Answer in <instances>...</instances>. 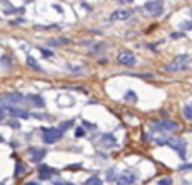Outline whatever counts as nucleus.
I'll return each instance as SVG.
<instances>
[{
    "instance_id": "1",
    "label": "nucleus",
    "mask_w": 192,
    "mask_h": 185,
    "mask_svg": "<svg viewBox=\"0 0 192 185\" xmlns=\"http://www.w3.org/2000/svg\"><path fill=\"white\" fill-rule=\"evenodd\" d=\"M156 143L159 146H170L173 150L180 154L182 160L185 159V153H187V149H185V140L182 138H168V136H163V138H157Z\"/></svg>"
},
{
    "instance_id": "2",
    "label": "nucleus",
    "mask_w": 192,
    "mask_h": 185,
    "mask_svg": "<svg viewBox=\"0 0 192 185\" xmlns=\"http://www.w3.org/2000/svg\"><path fill=\"white\" fill-rule=\"evenodd\" d=\"M188 63H189L188 55H178V56L174 58V60L164 66L163 70L164 72H180V70H187L188 69Z\"/></svg>"
},
{
    "instance_id": "3",
    "label": "nucleus",
    "mask_w": 192,
    "mask_h": 185,
    "mask_svg": "<svg viewBox=\"0 0 192 185\" xmlns=\"http://www.w3.org/2000/svg\"><path fill=\"white\" fill-rule=\"evenodd\" d=\"M178 123L170 119H161L157 122H153L150 125V129L156 132H175L178 131Z\"/></svg>"
},
{
    "instance_id": "4",
    "label": "nucleus",
    "mask_w": 192,
    "mask_h": 185,
    "mask_svg": "<svg viewBox=\"0 0 192 185\" xmlns=\"http://www.w3.org/2000/svg\"><path fill=\"white\" fill-rule=\"evenodd\" d=\"M44 131V136H42V140L48 145H52L55 142H58L59 139L63 136V132L59 129V128H49V129H42Z\"/></svg>"
},
{
    "instance_id": "5",
    "label": "nucleus",
    "mask_w": 192,
    "mask_h": 185,
    "mask_svg": "<svg viewBox=\"0 0 192 185\" xmlns=\"http://www.w3.org/2000/svg\"><path fill=\"white\" fill-rule=\"evenodd\" d=\"M116 59H118V62L123 66H135L136 62H138L136 60V56L129 51H121L119 53H118V56H116Z\"/></svg>"
},
{
    "instance_id": "6",
    "label": "nucleus",
    "mask_w": 192,
    "mask_h": 185,
    "mask_svg": "<svg viewBox=\"0 0 192 185\" xmlns=\"http://www.w3.org/2000/svg\"><path fill=\"white\" fill-rule=\"evenodd\" d=\"M145 9L152 15H161L164 11V3L163 2H147L145 3Z\"/></svg>"
},
{
    "instance_id": "7",
    "label": "nucleus",
    "mask_w": 192,
    "mask_h": 185,
    "mask_svg": "<svg viewBox=\"0 0 192 185\" xmlns=\"http://www.w3.org/2000/svg\"><path fill=\"white\" fill-rule=\"evenodd\" d=\"M28 154H31V161L33 163H39L41 160L45 157V154H46V150L38 149V147H29Z\"/></svg>"
},
{
    "instance_id": "8",
    "label": "nucleus",
    "mask_w": 192,
    "mask_h": 185,
    "mask_svg": "<svg viewBox=\"0 0 192 185\" xmlns=\"http://www.w3.org/2000/svg\"><path fill=\"white\" fill-rule=\"evenodd\" d=\"M22 100H24V97L20 93H9V94L0 98V101L7 102V107H11V104H17V102L22 101Z\"/></svg>"
},
{
    "instance_id": "9",
    "label": "nucleus",
    "mask_w": 192,
    "mask_h": 185,
    "mask_svg": "<svg viewBox=\"0 0 192 185\" xmlns=\"http://www.w3.org/2000/svg\"><path fill=\"white\" fill-rule=\"evenodd\" d=\"M135 180H136L135 174H132V173L126 171V173H123V174H121L119 177H118L116 184H118V185H131V184H133V182H135Z\"/></svg>"
},
{
    "instance_id": "10",
    "label": "nucleus",
    "mask_w": 192,
    "mask_h": 185,
    "mask_svg": "<svg viewBox=\"0 0 192 185\" xmlns=\"http://www.w3.org/2000/svg\"><path fill=\"white\" fill-rule=\"evenodd\" d=\"M6 109H7V111H9V112H10L13 116H18V118H24V119H27V118L29 116V114L27 112L26 109L15 108V107H6Z\"/></svg>"
},
{
    "instance_id": "11",
    "label": "nucleus",
    "mask_w": 192,
    "mask_h": 185,
    "mask_svg": "<svg viewBox=\"0 0 192 185\" xmlns=\"http://www.w3.org/2000/svg\"><path fill=\"white\" fill-rule=\"evenodd\" d=\"M132 15V11L131 10H116L111 14V20H126Z\"/></svg>"
},
{
    "instance_id": "12",
    "label": "nucleus",
    "mask_w": 192,
    "mask_h": 185,
    "mask_svg": "<svg viewBox=\"0 0 192 185\" xmlns=\"http://www.w3.org/2000/svg\"><path fill=\"white\" fill-rule=\"evenodd\" d=\"M101 143L105 146V147H111V146L116 145V139L114 138L112 135H104L101 138Z\"/></svg>"
},
{
    "instance_id": "13",
    "label": "nucleus",
    "mask_w": 192,
    "mask_h": 185,
    "mask_svg": "<svg viewBox=\"0 0 192 185\" xmlns=\"http://www.w3.org/2000/svg\"><path fill=\"white\" fill-rule=\"evenodd\" d=\"M27 65H28L29 67H33L34 70H36V72H41V66L38 65V62H36L33 56H28V58H27Z\"/></svg>"
},
{
    "instance_id": "14",
    "label": "nucleus",
    "mask_w": 192,
    "mask_h": 185,
    "mask_svg": "<svg viewBox=\"0 0 192 185\" xmlns=\"http://www.w3.org/2000/svg\"><path fill=\"white\" fill-rule=\"evenodd\" d=\"M27 98H28V100H33V101H34V105H36V107H41V108H42V107L45 105V104H44V100H42L39 95H28Z\"/></svg>"
},
{
    "instance_id": "15",
    "label": "nucleus",
    "mask_w": 192,
    "mask_h": 185,
    "mask_svg": "<svg viewBox=\"0 0 192 185\" xmlns=\"http://www.w3.org/2000/svg\"><path fill=\"white\" fill-rule=\"evenodd\" d=\"M105 49H107V44L98 42V44L94 45V48H91V52H93V53H98V52H104Z\"/></svg>"
},
{
    "instance_id": "16",
    "label": "nucleus",
    "mask_w": 192,
    "mask_h": 185,
    "mask_svg": "<svg viewBox=\"0 0 192 185\" xmlns=\"http://www.w3.org/2000/svg\"><path fill=\"white\" fill-rule=\"evenodd\" d=\"M84 185H102V181L98 177H90L84 182Z\"/></svg>"
},
{
    "instance_id": "17",
    "label": "nucleus",
    "mask_w": 192,
    "mask_h": 185,
    "mask_svg": "<svg viewBox=\"0 0 192 185\" xmlns=\"http://www.w3.org/2000/svg\"><path fill=\"white\" fill-rule=\"evenodd\" d=\"M48 44L49 45H65V44H67V39L66 38H56V39H49Z\"/></svg>"
},
{
    "instance_id": "18",
    "label": "nucleus",
    "mask_w": 192,
    "mask_h": 185,
    "mask_svg": "<svg viewBox=\"0 0 192 185\" xmlns=\"http://www.w3.org/2000/svg\"><path fill=\"white\" fill-rule=\"evenodd\" d=\"M184 115L188 121H192V107L191 105H185L184 107Z\"/></svg>"
},
{
    "instance_id": "19",
    "label": "nucleus",
    "mask_w": 192,
    "mask_h": 185,
    "mask_svg": "<svg viewBox=\"0 0 192 185\" xmlns=\"http://www.w3.org/2000/svg\"><path fill=\"white\" fill-rule=\"evenodd\" d=\"M125 100H129V101H132V102H136L138 97H136V94H135V91H128L126 94H125Z\"/></svg>"
},
{
    "instance_id": "20",
    "label": "nucleus",
    "mask_w": 192,
    "mask_h": 185,
    "mask_svg": "<svg viewBox=\"0 0 192 185\" xmlns=\"http://www.w3.org/2000/svg\"><path fill=\"white\" fill-rule=\"evenodd\" d=\"M26 171V167L24 166H21L20 163L15 164V173H14V177H18V175H21L22 173Z\"/></svg>"
},
{
    "instance_id": "21",
    "label": "nucleus",
    "mask_w": 192,
    "mask_h": 185,
    "mask_svg": "<svg viewBox=\"0 0 192 185\" xmlns=\"http://www.w3.org/2000/svg\"><path fill=\"white\" fill-rule=\"evenodd\" d=\"M39 171H41V174H44V173H46V174H52V173H53V168L48 167V166H41Z\"/></svg>"
},
{
    "instance_id": "22",
    "label": "nucleus",
    "mask_w": 192,
    "mask_h": 185,
    "mask_svg": "<svg viewBox=\"0 0 192 185\" xmlns=\"http://www.w3.org/2000/svg\"><path fill=\"white\" fill-rule=\"evenodd\" d=\"M70 125H73V121H67V122H63V123H60V125H59V129H60V131L63 132V131H65V129H67V128H69Z\"/></svg>"
},
{
    "instance_id": "23",
    "label": "nucleus",
    "mask_w": 192,
    "mask_h": 185,
    "mask_svg": "<svg viewBox=\"0 0 192 185\" xmlns=\"http://www.w3.org/2000/svg\"><path fill=\"white\" fill-rule=\"evenodd\" d=\"M159 185H173V180L171 178H163L159 181Z\"/></svg>"
},
{
    "instance_id": "24",
    "label": "nucleus",
    "mask_w": 192,
    "mask_h": 185,
    "mask_svg": "<svg viewBox=\"0 0 192 185\" xmlns=\"http://www.w3.org/2000/svg\"><path fill=\"white\" fill-rule=\"evenodd\" d=\"M182 29H192V21H185L181 24Z\"/></svg>"
},
{
    "instance_id": "25",
    "label": "nucleus",
    "mask_w": 192,
    "mask_h": 185,
    "mask_svg": "<svg viewBox=\"0 0 192 185\" xmlns=\"http://www.w3.org/2000/svg\"><path fill=\"white\" fill-rule=\"evenodd\" d=\"M74 136H76V138H81V136H84V131L81 129V128H77L76 132H74Z\"/></svg>"
},
{
    "instance_id": "26",
    "label": "nucleus",
    "mask_w": 192,
    "mask_h": 185,
    "mask_svg": "<svg viewBox=\"0 0 192 185\" xmlns=\"http://www.w3.org/2000/svg\"><path fill=\"white\" fill-rule=\"evenodd\" d=\"M9 125H10L11 128H15V129H18V128H20V123L15 122V121H11V122H9Z\"/></svg>"
},
{
    "instance_id": "27",
    "label": "nucleus",
    "mask_w": 192,
    "mask_h": 185,
    "mask_svg": "<svg viewBox=\"0 0 192 185\" xmlns=\"http://www.w3.org/2000/svg\"><path fill=\"white\" fill-rule=\"evenodd\" d=\"M188 168H192V164H184L181 167H178V170L182 171V170H188Z\"/></svg>"
},
{
    "instance_id": "28",
    "label": "nucleus",
    "mask_w": 192,
    "mask_h": 185,
    "mask_svg": "<svg viewBox=\"0 0 192 185\" xmlns=\"http://www.w3.org/2000/svg\"><path fill=\"white\" fill-rule=\"evenodd\" d=\"M41 52H42V55H44V56H52V51H45V49H42V48H41Z\"/></svg>"
},
{
    "instance_id": "29",
    "label": "nucleus",
    "mask_w": 192,
    "mask_h": 185,
    "mask_svg": "<svg viewBox=\"0 0 192 185\" xmlns=\"http://www.w3.org/2000/svg\"><path fill=\"white\" fill-rule=\"evenodd\" d=\"M4 111H6V107H2V104H0V121L3 119V116H4Z\"/></svg>"
},
{
    "instance_id": "30",
    "label": "nucleus",
    "mask_w": 192,
    "mask_h": 185,
    "mask_svg": "<svg viewBox=\"0 0 192 185\" xmlns=\"http://www.w3.org/2000/svg\"><path fill=\"white\" fill-rule=\"evenodd\" d=\"M39 177H41V180H48V178L51 177V174H41Z\"/></svg>"
},
{
    "instance_id": "31",
    "label": "nucleus",
    "mask_w": 192,
    "mask_h": 185,
    "mask_svg": "<svg viewBox=\"0 0 192 185\" xmlns=\"http://www.w3.org/2000/svg\"><path fill=\"white\" fill-rule=\"evenodd\" d=\"M171 36H173V38L175 39V38H181V36H182V34H173Z\"/></svg>"
},
{
    "instance_id": "32",
    "label": "nucleus",
    "mask_w": 192,
    "mask_h": 185,
    "mask_svg": "<svg viewBox=\"0 0 192 185\" xmlns=\"http://www.w3.org/2000/svg\"><path fill=\"white\" fill-rule=\"evenodd\" d=\"M84 125H87V128H95V125H93V123H88V122H83Z\"/></svg>"
},
{
    "instance_id": "33",
    "label": "nucleus",
    "mask_w": 192,
    "mask_h": 185,
    "mask_svg": "<svg viewBox=\"0 0 192 185\" xmlns=\"http://www.w3.org/2000/svg\"><path fill=\"white\" fill-rule=\"evenodd\" d=\"M112 177H114V173H112V170H111V173H108V180H111Z\"/></svg>"
},
{
    "instance_id": "34",
    "label": "nucleus",
    "mask_w": 192,
    "mask_h": 185,
    "mask_svg": "<svg viewBox=\"0 0 192 185\" xmlns=\"http://www.w3.org/2000/svg\"><path fill=\"white\" fill-rule=\"evenodd\" d=\"M2 142H4V139L2 138V136H0V143H2Z\"/></svg>"
},
{
    "instance_id": "35",
    "label": "nucleus",
    "mask_w": 192,
    "mask_h": 185,
    "mask_svg": "<svg viewBox=\"0 0 192 185\" xmlns=\"http://www.w3.org/2000/svg\"><path fill=\"white\" fill-rule=\"evenodd\" d=\"M0 185H3V184H2V182H0Z\"/></svg>"
},
{
    "instance_id": "36",
    "label": "nucleus",
    "mask_w": 192,
    "mask_h": 185,
    "mask_svg": "<svg viewBox=\"0 0 192 185\" xmlns=\"http://www.w3.org/2000/svg\"><path fill=\"white\" fill-rule=\"evenodd\" d=\"M191 14H192V10H191Z\"/></svg>"
},
{
    "instance_id": "37",
    "label": "nucleus",
    "mask_w": 192,
    "mask_h": 185,
    "mask_svg": "<svg viewBox=\"0 0 192 185\" xmlns=\"http://www.w3.org/2000/svg\"><path fill=\"white\" fill-rule=\"evenodd\" d=\"M191 107H192V105H191Z\"/></svg>"
}]
</instances>
